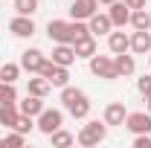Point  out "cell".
<instances>
[{
    "label": "cell",
    "instance_id": "obj_1",
    "mask_svg": "<svg viewBox=\"0 0 151 148\" xmlns=\"http://www.w3.org/2000/svg\"><path fill=\"white\" fill-rule=\"evenodd\" d=\"M47 35H50V41H55V44H73L76 38L90 35V29L81 20H50L47 23Z\"/></svg>",
    "mask_w": 151,
    "mask_h": 148
},
{
    "label": "cell",
    "instance_id": "obj_2",
    "mask_svg": "<svg viewBox=\"0 0 151 148\" xmlns=\"http://www.w3.org/2000/svg\"><path fill=\"white\" fill-rule=\"evenodd\" d=\"M61 102H64L67 113L76 116V119H84L90 113V102H87V96L78 87H61Z\"/></svg>",
    "mask_w": 151,
    "mask_h": 148
},
{
    "label": "cell",
    "instance_id": "obj_3",
    "mask_svg": "<svg viewBox=\"0 0 151 148\" xmlns=\"http://www.w3.org/2000/svg\"><path fill=\"white\" fill-rule=\"evenodd\" d=\"M108 137V122H87L84 128L78 131V145H84V148H90V145H99L102 139Z\"/></svg>",
    "mask_w": 151,
    "mask_h": 148
},
{
    "label": "cell",
    "instance_id": "obj_4",
    "mask_svg": "<svg viewBox=\"0 0 151 148\" xmlns=\"http://www.w3.org/2000/svg\"><path fill=\"white\" fill-rule=\"evenodd\" d=\"M90 73L99 75V78H105V81L119 78V73H116V64H113V58H108V55H93V58H90Z\"/></svg>",
    "mask_w": 151,
    "mask_h": 148
},
{
    "label": "cell",
    "instance_id": "obj_5",
    "mask_svg": "<svg viewBox=\"0 0 151 148\" xmlns=\"http://www.w3.org/2000/svg\"><path fill=\"white\" fill-rule=\"evenodd\" d=\"M61 122H64V113L61 111H47V108H44V111L38 113V131L47 134V137H50L52 131L61 128Z\"/></svg>",
    "mask_w": 151,
    "mask_h": 148
},
{
    "label": "cell",
    "instance_id": "obj_6",
    "mask_svg": "<svg viewBox=\"0 0 151 148\" xmlns=\"http://www.w3.org/2000/svg\"><path fill=\"white\" fill-rule=\"evenodd\" d=\"M125 128H131L134 134H151V113H128L125 116Z\"/></svg>",
    "mask_w": 151,
    "mask_h": 148
},
{
    "label": "cell",
    "instance_id": "obj_7",
    "mask_svg": "<svg viewBox=\"0 0 151 148\" xmlns=\"http://www.w3.org/2000/svg\"><path fill=\"white\" fill-rule=\"evenodd\" d=\"M96 9H99V0H73L70 15L73 20H87L90 15H96Z\"/></svg>",
    "mask_w": 151,
    "mask_h": 148
},
{
    "label": "cell",
    "instance_id": "obj_8",
    "mask_svg": "<svg viewBox=\"0 0 151 148\" xmlns=\"http://www.w3.org/2000/svg\"><path fill=\"white\" fill-rule=\"evenodd\" d=\"M131 52H137V55H148V52H151V32H148V29H134V35H131Z\"/></svg>",
    "mask_w": 151,
    "mask_h": 148
},
{
    "label": "cell",
    "instance_id": "obj_9",
    "mask_svg": "<svg viewBox=\"0 0 151 148\" xmlns=\"http://www.w3.org/2000/svg\"><path fill=\"white\" fill-rule=\"evenodd\" d=\"M9 29H12V35H18V38H29V35H35L32 15H18V18L9 23Z\"/></svg>",
    "mask_w": 151,
    "mask_h": 148
},
{
    "label": "cell",
    "instance_id": "obj_10",
    "mask_svg": "<svg viewBox=\"0 0 151 148\" xmlns=\"http://www.w3.org/2000/svg\"><path fill=\"white\" fill-rule=\"evenodd\" d=\"M108 18H111V23L116 26V29H122L125 23H131V9L125 6V3H111V12H108Z\"/></svg>",
    "mask_w": 151,
    "mask_h": 148
},
{
    "label": "cell",
    "instance_id": "obj_11",
    "mask_svg": "<svg viewBox=\"0 0 151 148\" xmlns=\"http://www.w3.org/2000/svg\"><path fill=\"white\" fill-rule=\"evenodd\" d=\"M44 61H47V58H44L41 50H26V52L20 55V70H26V73H38Z\"/></svg>",
    "mask_w": 151,
    "mask_h": 148
},
{
    "label": "cell",
    "instance_id": "obj_12",
    "mask_svg": "<svg viewBox=\"0 0 151 148\" xmlns=\"http://www.w3.org/2000/svg\"><path fill=\"white\" fill-rule=\"evenodd\" d=\"M87 29H90V35H111V29H113V23L108 15H90L87 18Z\"/></svg>",
    "mask_w": 151,
    "mask_h": 148
},
{
    "label": "cell",
    "instance_id": "obj_13",
    "mask_svg": "<svg viewBox=\"0 0 151 148\" xmlns=\"http://www.w3.org/2000/svg\"><path fill=\"white\" fill-rule=\"evenodd\" d=\"M73 50H76V58H93L96 55V38L93 35L76 38V41H73Z\"/></svg>",
    "mask_w": 151,
    "mask_h": 148
},
{
    "label": "cell",
    "instance_id": "obj_14",
    "mask_svg": "<svg viewBox=\"0 0 151 148\" xmlns=\"http://www.w3.org/2000/svg\"><path fill=\"white\" fill-rule=\"evenodd\" d=\"M125 116H128V111H125L122 102H111L105 108V122L108 125H125Z\"/></svg>",
    "mask_w": 151,
    "mask_h": 148
},
{
    "label": "cell",
    "instance_id": "obj_15",
    "mask_svg": "<svg viewBox=\"0 0 151 148\" xmlns=\"http://www.w3.org/2000/svg\"><path fill=\"white\" fill-rule=\"evenodd\" d=\"M52 61L61 64V67H70L76 61V50L73 44H55V50H52Z\"/></svg>",
    "mask_w": 151,
    "mask_h": 148
},
{
    "label": "cell",
    "instance_id": "obj_16",
    "mask_svg": "<svg viewBox=\"0 0 151 148\" xmlns=\"http://www.w3.org/2000/svg\"><path fill=\"white\" fill-rule=\"evenodd\" d=\"M108 47H111L113 55H119V52H128V50H131V38L125 35L122 29H119V32H111V35H108Z\"/></svg>",
    "mask_w": 151,
    "mask_h": 148
},
{
    "label": "cell",
    "instance_id": "obj_17",
    "mask_svg": "<svg viewBox=\"0 0 151 148\" xmlns=\"http://www.w3.org/2000/svg\"><path fill=\"white\" fill-rule=\"evenodd\" d=\"M18 116H20V111H18L15 102H3V105H0V125H3V128H15Z\"/></svg>",
    "mask_w": 151,
    "mask_h": 148
},
{
    "label": "cell",
    "instance_id": "obj_18",
    "mask_svg": "<svg viewBox=\"0 0 151 148\" xmlns=\"http://www.w3.org/2000/svg\"><path fill=\"white\" fill-rule=\"evenodd\" d=\"M20 113H26V116H38V113L44 111V99L41 96H32V93H26V99L18 105Z\"/></svg>",
    "mask_w": 151,
    "mask_h": 148
},
{
    "label": "cell",
    "instance_id": "obj_19",
    "mask_svg": "<svg viewBox=\"0 0 151 148\" xmlns=\"http://www.w3.org/2000/svg\"><path fill=\"white\" fill-rule=\"evenodd\" d=\"M113 64H116V73H119V78H125V75H134V70H137V64H134V55H128V52H119V55H113Z\"/></svg>",
    "mask_w": 151,
    "mask_h": 148
},
{
    "label": "cell",
    "instance_id": "obj_20",
    "mask_svg": "<svg viewBox=\"0 0 151 148\" xmlns=\"http://www.w3.org/2000/svg\"><path fill=\"white\" fill-rule=\"evenodd\" d=\"M67 78H70V73H67V67H61V64H55V67L50 70V75H47V81H50L52 87H67Z\"/></svg>",
    "mask_w": 151,
    "mask_h": 148
},
{
    "label": "cell",
    "instance_id": "obj_21",
    "mask_svg": "<svg viewBox=\"0 0 151 148\" xmlns=\"http://www.w3.org/2000/svg\"><path fill=\"white\" fill-rule=\"evenodd\" d=\"M131 26L134 29H151V15L145 9H131Z\"/></svg>",
    "mask_w": 151,
    "mask_h": 148
},
{
    "label": "cell",
    "instance_id": "obj_22",
    "mask_svg": "<svg viewBox=\"0 0 151 148\" xmlns=\"http://www.w3.org/2000/svg\"><path fill=\"white\" fill-rule=\"evenodd\" d=\"M50 87H52V84L41 75V78H29V87H26V90L32 93V96H41V99H44V96L50 93Z\"/></svg>",
    "mask_w": 151,
    "mask_h": 148
},
{
    "label": "cell",
    "instance_id": "obj_23",
    "mask_svg": "<svg viewBox=\"0 0 151 148\" xmlns=\"http://www.w3.org/2000/svg\"><path fill=\"white\" fill-rule=\"evenodd\" d=\"M50 139H52V145H55V148H67V145H73V142H76L73 134H67V131H61V128L52 131V134H50Z\"/></svg>",
    "mask_w": 151,
    "mask_h": 148
},
{
    "label": "cell",
    "instance_id": "obj_24",
    "mask_svg": "<svg viewBox=\"0 0 151 148\" xmlns=\"http://www.w3.org/2000/svg\"><path fill=\"white\" fill-rule=\"evenodd\" d=\"M18 75H20V64H3L0 67V81H18Z\"/></svg>",
    "mask_w": 151,
    "mask_h": 148
},
{
    "label": "cell",
    "instance_id": "obj_25",
    "mask_svg": "<svg viewBox=\"0 0 151 148\" xmlns=\"http://www.w3.org/2000/svg\"><path fill=\"white\" fill-rule=\"evenodd\" d=\"M3 102H18V93H15L12 81H0V105Z\"/></svg>",
    "mask_w": 151,
    "mask_h": 148
},
{
    "label": "cell",
    "instance_id": "obj_26",
    "mask_svg": "<svg viewBox=\"0 0 151 148\" xmlns=\"http://www.w3.org/2000/svg\"><path fill=\"white\" fill-rule=\"evenodd\" d=\"M15 12H18V15H35L38 12V0H15Z\"/></svg>",
    "mask_w": 151,
    "mask_h": 148
},
{
    "label": "cell",
    "instance_id": "obj_27",
    "mask_svg": "<svg viewBox=\"0 0 151 148\" xmlns=\"http://www.w3.org/2000/svg\"><path fill=\"white\" fill-rule=\"evenodd\" d=\"M35 128V122H32V116H26V113H20L18 122H15V131H20V134H29V131Z\"/></svg>",
    "mask_w": 151,
    "mask_h": 148
},
{
    "label": "cell",
    "instance_id": "obj_28",
    "mask_svg": "<svg viewBox=\"0 0 151 148\" xmlns=\"http://www.w3.org/2000/svg\"><path fill=\"white\" fill-rule=\"evenodd\" d=\"M23 142H26V134H20V131H15V128H12V134H6V145L9 148H20Z\"/></svg>",
    "mask_w": 151,
    "mask_h": 148
},
{
    "label": "cell",
    "instance_id": "obj_29",
    "mask_svg": "<svg viewBox=\"0 0 151 148\" xmlns=\"http://www.w3.org/2000/svg\"><path fill=\"white\" fill-rule=\"evenodd\" d=\"M137 90H139L145 99H148V96H151V75H142V78L137 81Z\"/></svg>",
    "mask_w": 151,
    "mask_h": 148
},
{
    "label": "cell",
    "instance_id": "obj_30",
    "mask_svg": "<svg viewBox=\"0 0 151 148\" xmlns=\"http://www.w3.org/2000/svg\"><path fill=\"white\" fill-rule=\"evenodd\" d=\"M134 148H151V137H148V134H137Z\"/></svg>",
    "mask_w": 151,
    "mask_h": 148
},
{
    "label": "cell",
    "instance_id": "obj_31",
    "mask_svg": "<svg viewBox=\"0 0 151 148\" xmlns=\"http://www.w3.org/2000/svg\"><path fill=\"white\" fill-rule=\"evenodd\" d=\"M128 9H145V0H122Z\"/></svg>",
    "mask_w": 151,
    "mask_h": 148
},
{
    "label": "cell",
    "instance_id": "obj_32",
    "mask_svg": "<svg viewBox=\"0 0 151 148\" xmlns=\"http://www.w3.org/2000/svg\"><path fill=\"white\" fill-rule=\"evenodd\" d=\"M99 3H105V6H111V3H116V0H99Z\"/></svg>",
    "mask_w": 151,
    "mask_h": 148
},
{
    "label": "cell",
    "instance_id": "obj_33",
    "mask_svg": "<svg viewBox=\"0 0 151 148\" xmlns=\"http://www.w3.org/2000/svg\"><path fill=\"white\" fill-rule=\"evenodd\" d=\"M145 102H148V113H151V96H148V99H145Z\"/></svg>",
    "mask_w": 151,
    "mask_h": 148
},
{
    "label": "cell",
    "instance_id": "obj_34",
    "mask_svg": "<svg viewBox=\"0 0 151 148\" xmlns=\"http://www.w3.org/2000/svg\"><path fill=\"white\" fill-rule=\"evenodd\" d=\"M0 148H6V139H0Z\"/></svg>",
    "mask_w": 151,
    "mask_h": 148
},
{
    "label": "cell",
    "instance_id": "obj_35",
    "mask_svg": "<svg viewBox=\"0 0 151 148\" xmlns=\"http://www.w3.org/2000/svg\"><path fill=\"white\" fill-rule=\"evenodd\" d=\"M148 64H151V52H148Z\"/></svg>",
    "mask_w": 151,
    "mask_h": 148
}]
</instances>
